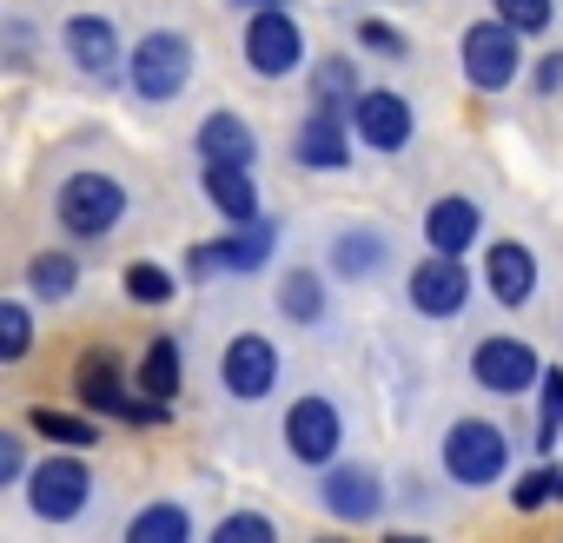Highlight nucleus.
Returning <instances> with one entry per match:
<instances>
[{
    "mask_svg": "<svg viewBox=\"0 0 563 543\" xmlns=\"http://www.w3.org/2000/svg\"><path fill=\"white\" fill-rule=\"evenodd\" d=\"M74 385H80L87 411H100V418H126V424H166V398L126 391V378H120V358H113V352H87V358H80V372H74Z\"/></svg>",
    "mask_w": 563,
    "mask_h": 543,
    "instance_id": "nucleus-1",
    "label": "nucleus"
},
{
    "mask_svg": "<svg viewBox=\"0 0 563 543\" xmlns=\"http://www.w3.org/2000/svg\"><path fill=\"white\" fill-rule=\"evenodd\" d=\"M54 212L74 239H107L120 219H126V186L107 179V173H74L60 192H54Z\"/></svg>",
    "mask_w": 563,
    "mask_h": 543,
    "instance_id": "nucleus-2",
    "label": "nucleus"
},
{
    "mask_svg": "<svg viewBox=\"0 0 563 543\" xmlns=\"http://www.w3.org/2000/svg\"><path fill=\"white\" fill-rule=\"evenodd\" d=\"M444 470H451L457 484H471V490L497 484V477L510 470V444H504V431H497L490 418H464V424H451V437H444Z\"/></svg>",
    "mask_w": 563,
    "mask_h": 543,
    "instance_id": "nucleus-3",
    "label": "nucleus"
},
{
    "mask_svg": "<svg viewBox=\"0 0 563 543\" xmlns=\"http://www.w3.org/2000/svg\"><path fill=\"white\" fill-rule=\"evenodd\" d=\"M87 497H93V477H87L80 457H47V464L27 470V503L47 523H74L87 510Z\"/></svg>",
    "mask_w": 563,
    "mask_h": 543,
    "instance_id": "nucleus-4",
    "label": "nucleus"
},
{
    "mask_svg": "<svg viewBox=\"0 0 563 543\" xmlns=\"http://www.w3.org/2000/svg\"><path fill=\"white\" fill-rule=\"evenodd\" d=\"M133 87H140V100H179V87H186V74H192V47L179 41V34H146L140 47H133Z\"/></svg>",
    "mask_w": 563,
    "mask_h": 543,
    "instance_id": "nucleus-5",
    "label": "nucleus"
},
{
    "mask_svg": "<svg viewBox=\"0 0 563 543\" xmlns=\"http://www.w3.org/2000/svg\"><path fill=\"white\" fill-rule=\"evenodd\" d=\"M464 80H471L477 93H504V87L517 80V27L477 21V27L464 34Z\"/></svg>",
    "mask_w": 563,
    "mask_h": 543,
    "instance_id": "nucleus-6",
    "label": "nucleus"
},
{
    "mask_svg": "<svg viewBox=\"0 0 563 543\" xmlns=\"http://www.w3.org/2000/svg\"><path fill=\"white\" fill-rule=\"evenodd\" d=\"M471 378H477L484 391H497V398H517V391L543 385V358H537L523 339H484V345L471 352Z\"/></svg>",
    "mask_w": 563,
    "mask_h": 543,
    "instance_id": "nucleus-7",
    "label": "nucleus"
},
{
    "mask_svg": "<svg viewBox=\"0 0 563 543\" xmlns=\"http://www.w3.org/2000/svg\"><path fill=\"white\" fill-rule=\"evenodd\" d=\"M219 378H225V391L232 398H265L272 385H278V345L265 339V332H239L225 352H219Z\"/></svg>",
    "mask_w": 563,
    "mask_h": 543,
    "instance_id": "nucleus-8",
    "label": "nucleus"
},
{
    "mask_svg": "<svg viewBox=\"0 0 563 543\" xmlns=\"http://www.w3.org/2000/svg\"><path fill=\"white\" fill-rule=\"evenodd\" d=\"M339 437H345V424H339V405H332V398H299V405L286 411V444H292L299 464L325 470V464L339 457Z\"/></svg>",
    "mask_w": 563,
    "mask_h": 543,
    "instance_id": "nucleus-9",
    "label": "nucleus"
},
{
    "mask_svg": "<svg viewBox=\"0 0 563 543\" xmlns=\"http://www.w3.org/2000/svg\"><path fill=\"white\" fill-rule=\"evenodd\" d=\"M464 299H471V272H464L451 252H438V258H418V265H411V306H418L424 319H457V312H464Z\"/></svg>",
    "mask_w": 563,
    "mask_h": 543,
    "instance_id": "nucleus-10",
    "label": "nucleus"
},
{
    "mask_svg": "<svg viewBox=\"0 0 563 543\" xmlns=\"http://www.w3.org/2000/svg\"><path fill=\"white\" fill-rule=\"evenodd\" d=\"M299 54H306V41H299V27L278 14V8L252 14V27H245V67H252V74L278 80V74H292V67H299Z\"/></svg>",
    "mask_w": 563,
    "mask_h": 543,
    "instance_id": "nucleus-11",
    "label": "nucleus"
},
{
    "mask_svg": "<svg viewBox=\"0 0 563 543\" xmlns=\"http://www.w3.org/2000/svg\"><path fill=\"white\" fill-rule=\"evenodd\" d=\"M319 497H325V510L339 523H372L385 510V484H378L372 464H332L325 484H319Z\"/></svg>",
    "mask_w": 563,
    "mask_h": 543,
    "instance_id": "nucleus-12",
    "label": "nucleus"
},
{
    "mask_svg": "<svg viewBox=\"0 0 563 543\" xmlns=\"http://www.w3.org/2000/svg\"><path fill=\"white\" fill-rule=\"evenodd\" d=\"M60 47H67V60H74L80 74H93V80H113V74H120V34H113V21H100V14L67 21V27H60Z\"/></svg>",
    "mask_w": 563,
    "mask_h": 543,
    "instance_id": "nucleus-13",
    "label": "nucleus"
},
{
    "mask_svg": "<svg viewBox=\"0 0 563 543\" xmlns=\"http://www.w3.org/2000/svg\"><path fill=\"white\" fill-rule=\"evenodd\" d=\"M352 133L372 146V153H398L405 140H411V107L398 100V93H385V87H372L358 107H352Z\"/></svg>",
    "mask_w": 563,
    "mask_h": 543,
    "instance_id": "nucleus-14",
    "label": "nucleus"
},
{
    "mask_svg": "<svg viewBox=\"0 0 563 543\" xmlns=\"http://www.w3.org/2000/svg\"><path fill=\"white\" fill-rule=\"evenodd\" d=\"M272 258V225H239L219 245H192V279H212V272H258Z\"/></svg>",
    "mask_w": 563,
    "mask_h": 543,
    "instance_id": "nucleus-15",
    "label": "nucleus"
},
{
    "mask_svg": "<svg viewBox=\"0 0 563 543\" xmlns=\"http://www.w3.org/2000/svg\"><path fill=\"white\" fill-rule=\"evenodd\" d=\"M484 286H490L497 306H530V292H537V258H530V245L497 239L484 252Z\"/></svg>",
    "mask_w": 563,
    "mask_h": 543,
    "instance_id": "nucleus-16",
    "label": "nucleus"
},
{
    "mask_svg": "<svg viewBox=\"0 0 563 543\" xmlns=\"http://www.w3.org/2000/svg\"><path fill=\"white\" fill-rule=\"evenodd\" d=\"M199 159H206V166H252V159H258V140H252V126H245L239 113H206V126H199Z\"/></svg>",
    "mask_w": 563,
    "mask_h": 543,
    "instance_id": "nucleus-17",
    "label": "nucleus"
},
{
    "mask_svg": "<svg viewBox=\"0 0 563 543\" xmlns=\"http://www.w3.org/2000/svg\"><path fill=\"white\" fill-rule=\"evenodd\" d=\"M206 199H212L232 225H258V186H252V166H206Z\"/></svg>",
    "mask_w": 563,
    "mask_h": 543,
    "instance_id": "nucleus-18",
    "label": "nucleus"
},
{
    "mask_svg": "<svg viewBox=\"0 0 563 543\" xmlns=\"http://www.w3.org/2000/svg\"><path fill=\"white\" fill-rule=\"evenodd\" d=\"M424 232H431V252H471L477 245V206L464 199V192H451V199H438L431 206V219H424Z\"/></svg>",
    "mask_w": 563,
    "mask_h": 543,
    "instance_id": "nucleus-19",
    "label": "nucleus"
},
{
    "mask_svg": "<svg viewBox=\"0 0 563 543\" xmlns=\"http://www.w3.org/2000/svg\"><path fill=\"white\" fill-rule=\"evenodd\" d=\"M352 153H345V126H339V113H312L306 126H299V166H319V173H339Z\"/></svg>",
    "mask_w": 563,
    "mask_h": 543,
    "instance_id": "nucleus-20",
    "label": "nucleus"
},
{
    "mask_svg": "<svg viewBox=\"0 0 563 543\" xmlns=\"http://www.w3.org/2000/svg\"><path fill=\"white\" fill-rule=\"evenodd\" d=\"M312 100H319V113H339V120H345V113L365 100L352 60H319V74H312Z\"/></svg>",
    "mask_w": 563,
    "mask_h": 543,
    "instance_id": "nucleus-21",
    "label": "nucleus"
},
{
    "mask_svg": "<svg viewBox=\"0 0 563 543\" xmlns=\"http://www.w3.org/2000/svg\"><path fill=\"white\" fill-rule=\"evenodd\" d=\"M278 312H286L292 325H312L319 312H325V279L312 265H299V272H286V279H278Z\"/></svg>",
    "mask_w": 563,
    "mask_h": 543,
    "instance_id": "nucleus-22",
    "label": "nucleus"
},
{
    "mask_svg": "<svg viewBox=\"0 0 563 543\" xmlns=\"http://www.w3.org/2000/svg\"><path fill=\"white\" fill-rule=\"evenodd\" d=\"M378 265H385V239L378 232H339L332 239V272L339 279H372Z\"/></svg>",
    "mask_w": 563,
    "mask_h": 543,
    "instance_id": "nucleus-23",
    "label": "nucleus"
},
{
    "mask_svg": "<svg viewBox=\"0 0 563 543\" xmlns=\"http://www.w3.org/2000/svg\"><path fill=\"white\" fill-rule=\"evenodd\" d=\"M186 536H192V517L179 503H146L126 523V543H186Z\"/></svg>",
    "mask_w": 563,
    "mask_h": 543,
    "instance_id": "nucleus-24",
    "label": "nucleus"
},
{
    "mask_svg": "<svg viewBox=\"0 0 563 543\" xmlns=\"http://www.w3.org/2000/svg\"><path fill=\"white\" fill-rule=\"evenodd\" d=\"M140 391L173 405V391H179V345H173V339H153V345H146V358H140Z\"/></svg>",
    "mask_w": 563,
    "mask_h": 543,
    "instance_id": "nucleus-25",
    "label": "nucleus"
},
{
    "mask_svg": "<svg viewBox=\"0 0 563 543\" xmlns=\"http://www.w3.org/2000/svg\"><path fill=\"white\" fill-rule=\"evenodd\" d=\"M27 424L47 437V444H74V451H87L93 437H100V424L93 418H74V411H54V405H34L27 411Z\"/></svg>",
    "mask_w": 563,
    "mask_h": 543,
    "instance_id": "nucleus-26",
    "label": "nucleus"
},
{
    "mask_svg": "<svg viewBox=\"0 0 563 543\" xmlns=\"http://www.w3.org/2000/svg\"><path fill=\"white\" fill-rule=\"evenodd\" d=\"M80 286V265L67 258V252H41L34 265H27V292L34 299H67Z\"/></svg>",
    "mask_w": 563,
    "mask_h": 543,
    "instance_id": "nucleus-27",
    "label": "nucleus"
},
{
    "mask_svg": "<svg viewBox=\"0 0 563 543\" xmlns=\"http://www.w3.org/2000/svg\"><path fill=\"white\" fill-rule=\"evenodd\" d=\"M212 543H278V523L265 510H232L212 523Z\"/></svg>",
    "mask_w": 563,
    "mask_h": 543,
    "instance_id": "nucleus-28",
    "label": "nucleus"
},
{
    "mask_svg": "<svg viewBox=\"0 0 563 543\" xmlns=\"http://www.w3.org/2000/svg\"><path fill=\"white\" fill-rule=\"evenodd\" d=\"M27 345H34V319H27V306H21V299H8V306H0V358L21 365V358H27Z\"/></svg>",
    "mask_w": 563,
    "mask_h": 543,
    "instance_id": "nucleus-29",
    "label": "nucleus"
},
{
    "mask_svg": "<svg viewBox=\"0 0 563 543\" xmlns=\"http://www.w3.org/2000/svg\"><path fill=\"white\" fill-rule=\"evenodd\" d=\"M563 431V372L543 365V385H537V444H550Z\"/></svg>",
    "mask_w": 563,
    "mask_h": 543,
    "instance_id": "nucleus-30",
    "label": "nucleus"
},
{
    "mask_svg": "<svg viewBox=\"0 0 563 543\" xmlns=\"http://www.w3.org/2000/svg\"><path fill=\"white\" fill-rule=\"evenodd\" d=\"M126 299H133V306H166V299H173V272H159V265H126Z\"/></svg>",
    "mask_w": 563,
    "mask_h": 543,
    "instance_id": "nucleus-31",
    "label": "nucleus"
},
{
    "mask_svg": "<svg viewBox=\"0 0 563 543\" xmlns=\"http://www.w3.org/2000/svg\"><path fill=\"white\" fill-rule=\"evenodd\" d=\"M550 497H563V470H550V464H537L530 477H517V490H510V503L517 510H543Z\"/></svg>",
    "mask_w": 563,
    "mask_h": 543,
    "instance_id": "nucleus-32",
    "label": "nucleus"
},
{
    "mask_svg": "<svg viewBox=\"0 0 563 543\" xmlns=\"http://www.w3.org/2000/svg\"><path fill=\"white\" fill-rule=\"evenodd\" d=\"M497 21L517 34H543L550 27V0H497Z\"/></svg>",
    "mask_w": 563,
    "mask_h": 543,
    "instance_id": "nucleus-33",
    "label": "nucleus"
},
{
    "mask_svg": "<svg viewBox=\"0 0 563 543\" xmlns=\"http://www.w3.org/2000/svg\"><path fill=\"white\" fill-rule=\"evenodd\" d=\"M358 41H365L372 54H385V60H405V54H411V47H405V34H398L391 21H365V27H358Z\"/></svg>",
    "mask_w": 563,
    "mask_h": 543,
    "instance_id": "nucleus-34",
    "label": "nucleus"
},
{
    "mask_svg": "<svg viewBox=\"0 0 563 543\" xmlns=\"http://www.w3.org/2000/svg\"><path fill=\"white\" fill-rule=\"evenodd\" d=\"M27 477V444H21V431H8L0 437V484H21Z\"/></svg>",
    "mask_w": 563,
    "mask_h": 543,
    "instance_id": "nucleus-35",
    "label": "nucleus"
},
{
    "mask_svg": "<svg viewBox=\"0 0 563 543\" xmlns=\"http://www.w3.org/2000/svg\"><path fill=\"white\" fill-rule=\"evenodd\" d=\"M563 87V54H550L543 67H537V93H556Z\"/></svg>",
    "mask_w": 563,
    "mask_h": 543,
    "instance_id": "nucleus-36",
    "label": "nucleus"
},
{
    "mask_svg": "<svg viewBox=\"0 0 563 543\" xmlns=\"http://www.w3.org/2000/svg\"><path fill=\"white\" fill-rule=\"evenodd\" d=\"M239 8H252V14H265V8H278V0H239Z\"/></svg>",
    "mask_w": 563,
    "mask_h": 543,
    "instance_id": "nucleus-37",
    "label": "nucleus"
},
{
    "mask_svg": "<svg viewBox=\"0 0 563 543\" xmlns=\"http://www.w3.org/2000/svg\"><path fill=\"white\" fill-rule=\"evenodd\" d=\"M385 543H424V536H385Z\"/></svg>",
    "mask_w": 563,
    "mask_h": 543,
    "instance_id": "nucleus-38",
    "label": "nucleus"
},
{
    "mask_svg": "<svg viewBox=\"0 0 563 543\" xmlns=\"http://www.w3.org/2000/svg\"><path fill=\"white\" fill-rule=\"evenodd\" d=\"M319 543H345V536H319Z\"/></svg>",
    "mask_w": 563,
    "mask_h": 543,
    "instance_id": "nucleus-39",
    "label": "nucleus"
}]
</instances>
